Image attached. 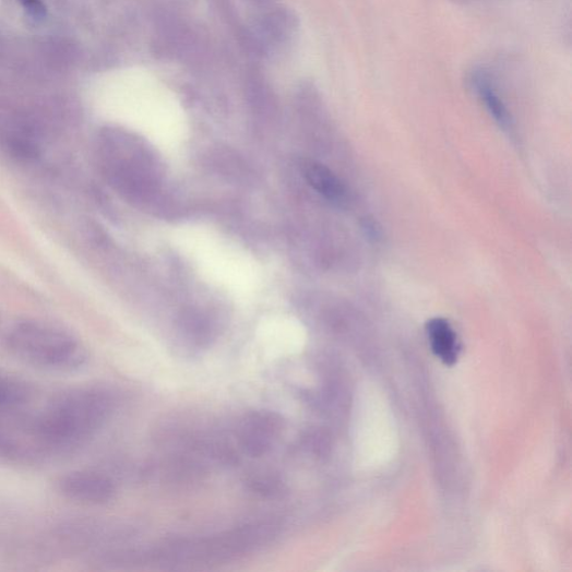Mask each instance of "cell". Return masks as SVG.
<instances>
[{"mask_svg": "<svg viewBox=\"0 0 572 572\" xmlns=\"http://www.w3.org/2000/svg\"><path fill=\"white\" fill-rule=\"evenodd\" d=\"M426 333L434 355L446 366H454L461 353L455 331L443 318H434L426 323Z\"/></svg>", "mask_w": 572, "mask_h": 572, "instance_id": "9c48e42d", "label": "cell"}, {"mask_svg": "<svg viewBox=\"0 0 572 572\" xmlns=\"http://www.w3.org/2000/svg\"><path fill=\"white\" fill-rule=\"evenodd\" d=\"M112 409L111 396L99 389H72L56 396L32 422L39 454H68L83 448L100 431Z\"/></svg>", "mask_w": 572, "mask_h": 572, "instance_id": "6da1fadb", "label": "cell"}, {"mask_svg": "<svg viewBox=\"0 0 572 572\" xmlns=\"http://www.w3.org/2000/svg\"><path fill=\"white\" fill-rule=\"evenodd\" d=\"M21 4L26 14L35 22L43 20L46 15V9L41 0H21Z\"/></svg>", "mask_w": 572, "mask_h": 572, "instance_id": "8fae6325", "label": "cell"}, {"mask_svg": "<svg viewBox=\"0 0 572 572\" xmlns=\"http://www.w3.org/2000/svg\"><path fill=\"white\" fill-rule=\"evenodd\" d=\"M302 170L307 181L324 199L339 206L348 203L347 187L329 168L315 162H306Z\"/></svg>", "mask_w": 572, "mask_h": 572, "instance_id": "ba28073f", "label": "cell"}, {"mask_svg": "<svg viewBox=\"0 0 572 572\" xmlns=\"http://www.w3.org/2000/svg\"><path fill=\"white\" fill-rule=\"evenodd\" d=\"M364 228L367 233V235L371 238H378L380 236V229L377 228L376 226V222L371 221V219H366L365 221V225H364Z\"/></svg>", "mask_w": 572, "mask_h": 572, "instance_id": "7c38bea8", "label": "cell"}, {"mask_svg": "<svg viewBox=\"0 0 572 572\" xmlns=\"http://www.w3.org/2000/svg\"><path fill=\"white\" fill-rule=\"evenodd\" d=\"M468 82L494 121L505 131L511 130L513 120L500 95L496 74L485 67L475 68L469 73Z\"/></svg>", "mask_w": 572, "mask_h": 572, "instance_id": "52a82bcc", "label": "cell"}, {"mask_svg": "<svg viewBox=\"0 0 572 572\" xmlns=\"http://www.w3.org/2000/svg\"><path fill=\"white\" fill-rule=\"evenodd\" d=\"M276 535L274 524L258 523L208 539L172 541L156 556L169 563L229 560L271 543Z\"/></svg>", "mask_w": 572, "mask_h": 572, "instance_id": "3957f363", "label": "cell"}, {"mask_svg": "<svg viewBox=\"0 0 572 572\" xmlns=\"http://www.w3.org/2000/svg\"><path fill=\"white\" fill-rule=\"evenodd\" d=\"M7 342L20 361L46 371H75L87 359L85 348L72 333L41 321L17 323L10 330Z\"/></svg>", "mask_w": 572, "mask_h": 572, "instance_id": "7a4b0ae2", "label": "cell"}, {"mask_svg": "<svg viewBox=\"0 0 572 572\" xmlns=\"http://www.w3.org/2000/svg\"><path fill=\"white\" fill-rule=\"evenodd\" d=\"M257 2L265 4V3L270 2V0H257Z\"/></svg>", "mask_w": 572, "mask_h": 572, "instance_id": "4fadbf2b", "label": "cell"}, {"mask_svg": "<svg viewBox=\"0 0 572 572\" xmlns=\"http://www.w3.org/2000/svg\"><path fill=\"white\" fill-rule=\"evenodd\" d=\"M298 27V20L293 12L276 9L265 14L246 35L247 44L258 53H263L271 46L289 39Z\"/></svg>", "mask_w": 572, "mask_h": 572, "instance_id": "8992f818", "label": "cell"}, {"mask_svg": "<svg viewBox=\"0 0 572 572\" xmlns=\"http://www.w3.org/2000/svg\"><path fill=\"white\" fill-rule=\"evenodd\" d=\"M249 487L252 491L263 497H274L282 490V482L274 478V476H255L249 481Z\"/></svg>", "mask_w": 572, "mask_h": 572, "instance_id": "30bf717a", "label": "cell"}, {"mask_svg": "<svg viewBox=\"0 0 572 572\" xmlns=\"http://www.w3.org/2000/svg\"><path fill=\"white\" fill-rule=\"evenodd\" d=\"M61 494L82 504H105L116 494L114 482L106 475L92 470H72L62 476L58 484Z\"/></svg>", "mask_w": 572, "mask_h": 572, "instance_id": "277c9868", "label": "cell"}, {"mask_svg": "<svg viewBox=\"0 0 572 572\" xmlns=\"http://www.w3.org/2000/svg\"><path fill=\"white\" fill-rule=\"evenodd\" d=\"M284 428L282 416L271 410H255L247 415L241 433V444L252 457L267 454Z\"/></svg>", "mask_w": 572, "mask_h": 572, "instance_id": "5b68a950", "label": "cell"}]
</instances>
